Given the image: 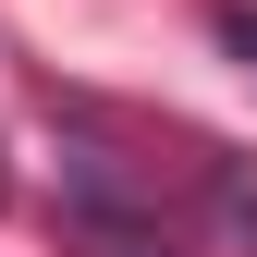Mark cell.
I'll return each instance as SVG.
<instances>
[{
  "mask_svg": "<svg viewBox=\"0 0 257 257\" xmlns=\"http://www.w3.org/2000/svg\"><path fill=\"white\" fill-rule=\"evenodd\" d=\"M208 208H220L233 245H257V172H245V159H208Z\"/></svg>",
  "mask_w": 257,
  "mask_h": 257,
  "instance_id": "6da1fadb",
  "label": "cell"
},
{
  "mask_svg": "<svg viewBox=\"0 0 257 257\" xmlns=\"http://www.w3.org/2000/svg\"><path fill=\"white\" fill-rule=\"evenodd\" d=\"M208 25H220V49L257 74V0H208Z\"/></svg>",
  "mask_w": 257,
  "mask_h": 257,
  "instance_id": "7a4b0ae2",
  "label": "cell"
},
{
  "mask_svg": "<svg viewBox=\"0 0 257 257\" xmlns=\"http://www.w3.org/2000/svg\"><path fill=\"white\" fill-rule=\"evenodd\" d=\"M98 257H172V245H159V233H135V220H110V208H98Z\"/></svg>",
  "mask_w": 257,
  "mask_h": 257,
  "instance_id": "3957f363",
  "label": "cell"
}]
</instances>
